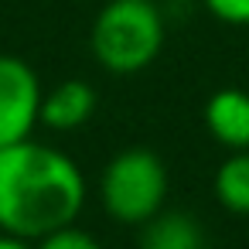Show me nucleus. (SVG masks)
Returning <instances> with one entry per match:
<instances>
[{"label":"nucleus","instance_id":"nucleus-9","mask_svg":"<svg viewBox=\"0 0 249 249\" xmlns=\"http://www.w3.org/2000/svg\"><path fill=\"white\" fill-rule=\"evenodd\" d=\"M35 249H103V246H99V239L92 232H86V229H79L72 222V225H62V229H55L48 235L35 239Z\"/></svg>","mask_w":249,"mask_h":249},{"label":"nucleus","instance_id":"nucleus-7","mask_svg":"<svg viewBox=\"0 0 249 249\" xmlns=\"http://www.w3.org/2000/svg\"><path fill=\"white\" fill-rule=\"evenodd\" d=\"M215 201L232 215H249V150H229L212 178Z\"/></svg>","mask_w":249,"mask_h":249},{"label":"nucleus","instance_id":"nucleus-1","mask_svg":"<svg viewBox=\"0 0 249 249\" xmlns=\"http://www.w3.org/2000/svg\"><path fill=\"white\" fill-rule=\"evenodd\" d=\"M86 205V174L58 147L21 140L0 147V232L41 239L72 225Z\"/></svg>","mask_w":249,"mask_h":249},{"label":"nucleus","instance_id":"nucleus-6","mask_svg":"<svg viewBox=\"0 0 249 249\" xmlns=\"http://www.w3.org/2000/svg\"><path fill=\"white\" fill-rule=\"evenodd\" d=\"M96 113V89L82 79H65L41 92V126L55 133H72L86 126Z\"/></svg>","mask_w":249,"mask_h":249},{"label":"nucleus","instance_id":"nucleus-3","mask_svg":"<svg viewBox=\"0 0 249 249\" xmlns=\"http://www.w3.org/2000/svg\"><path fill=\"white\" fill-rule=\"evenodd\" d=\"M167 164L150 147H126L99 174V205L120 225H143L167 201Z\"/></svg>","mask_w":249,"mask_h":249},{"label":"nucleus","instance_id":"nucleus-2","mask_svg":"<svg viewBox=\"0 0 249 249\" xmlns=\"http://www.w3.org/2000/svg\"><path fill=\"white\" fill-rule=\"evenodd\" d=\"M164 38L157 0H106L89 28V52L103 72L137 75L157 62Z\"/></svg>","mask_w":249,"mask_h":249},{"label":"nucleus","instance_id":"nucleus-8","mask_svg":"<svg viewBox=\"0 0 249 249\" xmlns=\"http://www.w3.org/2000/svg\"><path fill=\"white\" fill-rule=\"evenodd\" d=\"M201 232L198 222L188 218L184 212H157L154 218H147L140 225V246L143 249H184V246H198Z\"/></svg>","mask_w":249,"mask_h":249},{"label":"nucleus","instance_id":"nucleus-11","mask_svg":"<svg viewBox=\"0 0 249 249\" xmlns=\"http://www.w3.org/2000/svg\"><path fill=\"white\" fill-rule=\"evenodd\" d=\"M0 249H35V242L18 239V235H7V232H0Z\"/></svg>","mask_w":249,"mask_h":249},{"label":"nucleus","instance_id":"nucleus-4","mask_svg":"<svg viewBox=\"0 0 249 249\" xmlns=\"http://www.w3.org/2000/svg\"><path fill=\"white\" fill-rule=\"evenodd\" d=\"M41 79L18 58L0 55V147L21 143L41 126Z\"/></svg>","mask_w":249,"mask_h":249},{"label":"nucleus","instance_id":"nucleus-5","mask_svg":"<svg viewBox=\"0 0 249 249\" xmlns=\"http://www.w3.org/2000/svg\"><path fill=\"white\" fill-rule=\"evenodd\" d=\"M205 130L225 150H249V92L215 89L205 103Z\"/></svg>","mask_w":249,"mask_h":249},{"label":"nucleus","instance_id":"nucleus-12","mask_svg":"<svg viewBox=\"0 0 249 249\" xmlns=\"http://www.w3.org/2000/svg\"><path fill=\"white\" fill-rule=\"evenodd\" d=\"M184 249H205V246H201V242H198V246H184Z\"/></svg>","mask_w":249,"mask_h":249},{"label":"nucleus","instance_id":"nucleus-10","mask_svg":"<svg viewBox=\"0 0 249 249\" xmlns=\"http://www.w3.org/2000/svg\"><path fill=\"white\" fill-rule=\"evenodd\" d=\"M205 11L232 28H249V0H201Z\"/></svg>","mask_w":249,"mask_h":249}]
</instances>
